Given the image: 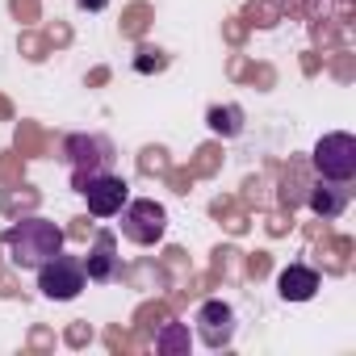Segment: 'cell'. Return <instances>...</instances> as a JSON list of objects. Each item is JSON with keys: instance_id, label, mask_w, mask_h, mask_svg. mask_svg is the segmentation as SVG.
Segmentation results:
<instances>
[{"instance_id": "cell-1", "label": "cell", "mask_w": 356, "mask_h": 356, "mask_svg": "<svg viewBox=\"0 0 356 356\" xmlns=\"http://www.w3.org/2000/svg\"><path fill=\"white\" fill-rule=\"evenodd\" d=\"M0 243H5L9 260L17 268H42L55 252H63V227L51 222V218H22L13 222L5 235H0Z\"/></svg>"}, {"instance_id": "cell-5", "label": "cell", "mask_w": 356, "mask_h": 356, "mask_svg": "<svg viewBox=\"0 0 356 356\" xmlns=\"http://www.w3.org/2000/svg\"><path fill=\"white\" fill-rule=\"evenodd\" d=\"M63 155H67V168H72V181L80 185L84 176H97V172H109L113 163V143L105 134H72L63 143Z\"/></svg>"}, {"instance_id": "cell-8", "label": "cell", "mask_w": 356, "mask_h": 356, "mask_svg": "<svg viewBox=\"0 0 356 356\" xmlns=\"http://www.w3.org/2000/svg\"><path fill=\"white\" fill-rule=\"evenodd\" d=\"M80 264H84V277H88V281H113V277H118V264H122L113 231H101L97 243L88 248V256H84Z\"/></svg>"}, {"instance_id": "cell-7", "label": "cell", "mask_w": 356, "mask_h": 356, "mask_svg": "<svg viewBox=\"0 0 356 356\" xmlns=\"http://www.w3.org/2000/svg\"><path fill=\"white\" fill-rule=\"evenodd\" d=\"M193 323H197V339H202L206 348H227V343L235 339V331H239V314H235V306L222 302V298L202 302L197 314H193Z\"/></svg>"}, {"instance_id": "cell-14", "label": "cell", "mask_w": 356, "mask_h": 356, "mask_svg": "<svg viewBox=\"0 0 356 356\" xmlns=\"http://www.w3.org/2000/svg\"><path fill=\"white\" fill-rule=\"evenodd\" d=\"M76 5H80V9H88V13H101L109 0H76Z\"/></svg>"}, {"instance_id": "cell-9", "label": "cell", "mask_w": 356, "mask_h": 356, "mask_svg": "<svg viewBox=\"0 0 356 356\" xmlns=\"http://www.w3.org/2000/svg\"><path fill=\"white\" fill-rule=\"evenodd\" d=\"M277 293H281L285 302H310V298L318 293V273L306 268V264H289V268H281V277H277Z\"/></svg>"}, {"instance_id": "cell-10", "label": "cell", "mask_w": 356, "mask_h": 356, "mask_svg": "<svg viewBox=\"0 0 356 356\" xmlns=\"http://www.w3.org/2000/svg\"><path fill=\"white\" fill-rule=\"evenodd\" d=\"M310 210L323 214V218H339V214L348 210V185L323 181V176H318V185L310 189Z\"/></svg>"}, {"instance_id": "cell-12", "label": "cell", "mask_w": 356, "mask_h": 356, "mask_svg": "<svg viewBox=\"0 0 356 356\" xmlns=\"http://www.w3.org/2000/svg\"><path fill=\"white\" fill-rule=\"evenodd\" d=\"M155 348L176 356V352H189V327L185 323H163V331L155 335Z\"/></svg>"}, {"instance_id": "cell-4", "label": "cell", "mask_w": 356, "mask_h": 356, "mask_svg": "<svg viewBox=\"0 0 356 356\" xmlns=\"http://www.w3.org/2000/svg\"><path fill=\"white\" fill-rule=\"evenodd\" d=\"M34 273H38V293L51 298V302H72V298H80L84 285H88L84 264H80L76 256H63V252H55V256H51L42 268H34Z\"/></svg>"}, {"instance_id": "cell-2", "label": "cell", "mask_w": 356, "mask_h": 356, "mask_svg": "<svg viewBox=\"0 0 356 356\" xmlns=\"http://www.w3.org/2000/svg\"><path fill=\"white\" fill-rule=\"evenodd\" d=\"M113 218H118L122 235L130 243H138V248H155L168 235V210L159 202H151V197H130Z\"/></svg>"}, {"instance_id": "cell-3", "label": "cell", "mask_w": 356, "mask_h": 356, "mask_svg": "<svg viewBox=\"0 0 356 356\" xmlns=\"http://www.w3.org/2000/svg\"><path fill=\"white\" fill-rule=\"evenodd\" d=\"M310 163L314 172L323 176V181H339L348 185L356 176V138L348 130H335V134H323L310 151Z\"/></svg>"}, {"instance_id": "cell-13", "label": "cell", "mask_w": 356, "mask_h": 356, "mask_svg": "<svg viewBox=\"0 0 356 356\" xmlns=\"http://www.w3.org/2000/svg\"><path fill=\"white\" fill-rule=\"evenodd\" d=\"M134 67H138V72H159V67H163V55H159V51H138Z\"/></svg>"}, {"instance_id": "cell-6", "label": "cell", "mask_w": 356, "mask_h": 356, "mask_svg": "<svg viewBox=\"0 0 356 356\" xmlns=\"http://www.w3.org/2000/svg\"><path fill=\"white\" fill-rule=\"evenodd\" d=\"M76 189H80V197H84V206H88V214H92V218H113V214L130 202V185L122 181L118 172L84 176Z\"/></svg>"}, {"instance_id": "cell-11", "label": "cell", "mask_w": 356, "mask_h": 356, "mask_svg": "<svg viewBox=\"0 0 356 356\" xmlns=\"http://www.w3.org/2000/svg\"><path fill=\"white\" fill-rule=\"evenodd\" d=\"M206 126H210L214 134H222V138H235V134L243 130V109H239V105H214V109L206 113Z\"/></svg>"}]
</instances>
